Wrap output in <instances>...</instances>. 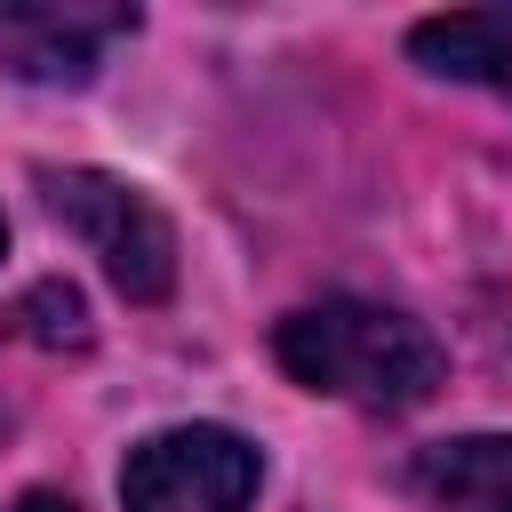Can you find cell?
Segmentation results:
<instances>
[{
  "label": "cell",
  "instance_id": "6da1fadb",
  "mask_svg": "<svg viewBox=\"0 0 512 512\" xmlns=\"http://www.w3.org/2000/svg\"><path fill=\"white\" fill-rule=\"evenodd\" d=\"M272 352L304 392H328L352 408H416L440 384L432 328L392 304H368V296H320V304L288 312Z\"/></svg>",
  "mask_w": 512,
  "mask_h": 512
},
{
  "label": "cell",
  "instance_id": "7a4b0ae2",
  "mask_svg": "<svg viewBox=\"0 0 512 512\" xmlns=\"http://www.w3.org/2000/svg\"><path fill=\"white\" fill-rule=\"evenodd\" d=\"M40 192H48V216L88 240V256L112 272L120 296L160 304L176 288V232H168V216L136 184H120L104 168H48Z\"/></svg>",
  "mask_w": 512,
  "mask_h": 512
},
{
  "label": "cell",
  "instance_id": "3957f363",
  "mask_svg": "<svg viewBox=\"0 0 512 512\" xmlns=\"http://www.w3.org/2000/svg\"><path fill=\"white\" fill-rule=\"evenodd\" d=\"M120 504L128 512H248L256 504V448L224 424H168L128 448Z\"/></svg>",
  "mask_w": 512,
  "mask_h": 512
},
{
  "label": "cell",
  "instance_id": "277c9868",
  "mask_svg": "<svg viewBox=\"0 0 512 512\" xmlns=\"http://www.w3.org/2000/svg\"><path fill=\"white\" fill-rule=\"evenodd\" d=\"M136 32V8H0V72L40 88H80L112 40Z\"/></svg>",
  "mask_w": 512,
  "mask_h": 512
},
{
  "label": "cell",
  "instance_id": "5b68a950",
  "mask_svg": "<svg viewBox=\"0 0 512 512\" xmlns=\"http://www.w3.org/2000/svg\"><path fill=\"white\" fill-rule=\"evenodd\" d=\"M408 488L432 512H512V432H464L416 448Z\"/></svg>",
  "mask_w": 512,
  "mask_h": 512
},
{
  "label": "cell",
  "instance_id": "8992f818",
  "mask_svg": "<svg viewBox=\"0 0 512 512\" xmlns=\"http://www.w3.org/2000/svg\"><path fill=\"white\" fill-rule=\"evenodd\" d=\"M408 56L448 72V80H480L496 96H512V8H456V16H424L408 32Z\"/></svg>",
  "mask_w": 512,
  "mask_h": 512
},
{
  "label": "cell",
  "instance_id": "52a82bcc",
  "mask_svg": "<svg viewBox=\"0 0 512 512\" xmlns=\"http://www.w3.org/2000/svg\"><path fill=\"white\" fill-rule=\"evenodd\" d=\"M24 336H40V344H80L88 336V312H80V296L64 288V280H48V288H32L16 312H8Z\"/></svg>",
  "mask_w": 512,
  "mask_h": 512
},
{
  "label": "cell",
  "instance_id": "ba28073f",
  "mask_svg": "<svg viewBox=\"0 0 512 512\" xmlns=\"http://www.w3.org/2000/svg\"><path fill=\"white\" fill-rule=\"evenodd\" d=\"M8 512H72V504H64V496H48V488H32V496H16Z\"/></svg>",
  "mask_w": 512,
  "mask_h": 512
},
{
  "label": "cell",
  "instance_id": "9c48e42d",
  "mask_svg": "<svg viewBox=\"0 0 512 512\" xmlns=\"http://www.w3.org/2000/svg\"><path fill=\"white\" fill-rule=\"evenodd\" d=\"M0 240H8V232H0Z\"/></svg>",
  "mask_w": 512,
  "mask_h": 512
}]
</instances>
